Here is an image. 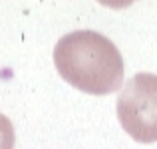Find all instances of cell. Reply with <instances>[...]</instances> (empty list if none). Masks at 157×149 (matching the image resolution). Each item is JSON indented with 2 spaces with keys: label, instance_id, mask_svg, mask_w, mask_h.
I'll list each match as a JSON object with an SVG mask.
<instances>
[{
  "label": "cell",
  "instance_id": "1",
  "mask_svg": "<svg viewBox=\"0 0 157 149\" xmlns=\"http://www.w3.org/2000/svg\"><path fill=\"white\" fill-rule=\"evenodd\" d=\"M56 70L70 86L92 96L121 88L123 60L109 38L94 30H76L54 46Z\"/></svg>",
  "mask_w": 157,
  "mask_h": 149
},
{
  "label": "cell",
  "instance_id": "2",
  "mask_svg": "<svg viewBox=\"0 0 157 149\" xmlns=\"http://www.w3.org/2000/svg\"><path fill=\"white\" fill-rule=\"evenodd\" d=\"M117 119L137 143L157 141V76L135 74L117 96Z\"/></svg>",
  "mask_w": 157,
  "mask_h": 149
},
{
  "label": "cell",
  "instance_id": "3",
  "mask_svg": "<svg viewBox=\"0 0 157 149\" xmlns=\"http://www.w3.org/2000/svg\"><path fill=\"white\" fill-rule=\"evenodd\" d=\"M16 135H14V125L4 113H0V149H14Z\"/></svg>",
  "mask_w": 157,
  "mask_h": 149
}]
</instances>
